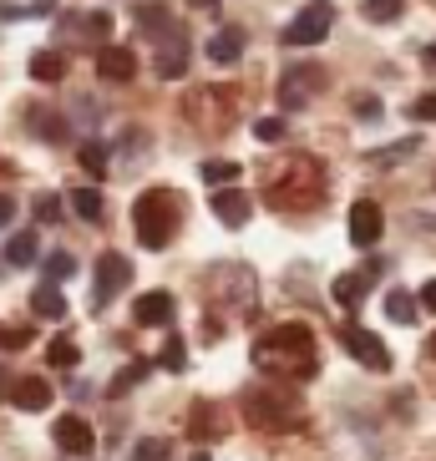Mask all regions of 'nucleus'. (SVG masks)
I'll list each match as a JSON object with an SVG mask.
<instances>
[{
	"instance_id": "obj_1",
	"label": "nucleus",
	"mask_w": 436,
	"mask_h": 461,
	"mask_svg": "<svg viewBox=\"0 0 436 461\" xmlns=\"http://www.w3.org/2000/svg\"><path fill=\"white\" fill-rule=\"evenodd\" d=\"M254 366L274 380H310L320 370L314 330L310 325H274L269 335L254 339Z\"/></svg>"
},
{
	"instance_id": "obj_2",
	"label": "nucleus",
	"mask_w": 436,
	"mask_h": 461,
	"mask_svg": "<svg viewBox=\"0 0 436 461\" xmlns=\"http://www.w3.org/2000/svg\"><path fill=\"white\" fill-rule=\"evenodd\" d=\"M264 203L274 213H310V208H320L325 203V163L310 158V152L285 158V167L264 183Z\"/></svg>"
},
{
	"instance_id": "obj_3",
	"label": "nucleus",
	"mask_w": 436,
	"mask_h": 461,
	"mask_svg": "<svg viewBox=\"0 0 436 461\" xmlns=\"http://www.w3.org/2000/svg\"><path fill=\"white\" fill-rule=\"evenodd\" d=\"M132 229L142 249H168L183 229V198L173 188H148L132 203Z\"/></svg>"
},
{
	"instance_id": "obj_4",
	"label": "nucleus",
	"mask_w": 436,
	"mask_h": 461,
	"mask_svg": "<svg viewBox=\"0 0 436 461\" xmlns=\"http://www.w3.org/2000/svg\"><path fill=\"white\" fill-rule=\"evenodd\" d=\"M204 299H208V310L254 314V304H259V279H254L249 264H208L204 269Z\"/></svg>"
},
{
	"instance_id": "obj_5",
	"label": "nucleus",
	"mask_w": 436,
	"mask_h": 461,
	"mask_svg": "<svg viewBox=\"0 0 436 461\" xmlns=\"http://www.w3.org/2000/svg\"><path fill=\"white\" fill-rule=\"evenodd\" d=\"M244 420L254 431H300L304 406H300V395L285 391L279 380H274V385H249L244 391Z\"/></svg>"
},
{
	"instance_id": "obj_6",
	"label": "nucleus",
	"mask_w": 436,
	"mask_h": 461,
	"mask_svg": "<svg viewBox=\"0 0 436 461\" xmlns=\"http://www.w3.org/2000/svg\"><path fill=\"white\" fill-rule=\"evenodd\" d=\"M239 112H244L239 86H198L193 96H183V117H188L198 132H208V137L229 132V127L239 122Z\"/></svg>"
},
{
	"instance_id": "obj_7",
	"label": "nucleus",
	"mask_w": 436,
	"mask_h": 461,
	"mask_svg": "<svg viewBox=\"0 0 436 461\" xmlns=\"http://www.w3.org/2000/svg\"><path fill=\"white\" fill-rule=\"evenodd\" d=\"M330 86V77H325V67H314V61H295V67L279 77V107L285 112H300V107H310V96H320Z\"/></svg>"
},
{
	"instance_id": "obj_8",
	"label": "nucleus",
	"mask_w": 436,
	"mask_h": 461,
	"mask_svg": "<svg viewBox=\"0 0 436 461\" xmlns=\"http://www.w3.org/2000/svg\"><path fill=\"white\" fill-rule=\"evenodd\" d=\"M56 36L67 46H107V36H112V15H102V11H67L61 21H56Z\"/></svg>"
},
{
	"instance_id": "obj_9",
	"label": "nucleus",
	"mask_w": 436,
	"mask_h": 461,
	"mask_svg": "<svg viewBox=\"0 0 436 461\" xmlns=\"http://www.w3.org/2000/svg\"><path fill=\"white\" fill-rule=\"evenodd\" d=\"M330 26H335V5L330 0H310L285 26V46H320L330 36Z\"/></svg>"
},
{
	"instance_id": "obj_10",
	"label": "nucleus",
	"mask_w": 436,
	"mask_h": 461,
	"mask_svg": "<svg viewBox=\"0 0 436 461\" xmlns=\"http://www.w3.org/2000/svg\"><path fill=\"white\" fill-rule=\"evenodd\" d=\"M132 285V258L117 254V249H107V254L96 258V289H92V304L102 310V304H112V294H123V289Z\"/></svg>"
},
{
	"instance_id": "obj_11",
	"label": "nucleus",
	"mask_w": 436,
	"mask_h": 461,
	"mask_svg": "<svg viewBox=\"0 0 436 461\" xmlns=\"http://www.w3.org/2000/svg\"><path fill=\"white\" fill-rule=\"evenodd\" d=\"M341 345L360 360L366 370H391V350L381 345V335H370L366 325H341Z\"/></svg>"
},
{
	"instance_id": "obj_12",
	"label": "nucleus",
	"mask_w": 436,
	"mask_h": 461,
	"mask_svg": "<svg viewBox=\"0 0 436 461\" xmlns=\"http://www.w3.org/2000/svg\"><path fill=\"white\" fill-rule=\"evenodd\" d=\"M188 31L173 26L168 36H158V77L163 82H177V77H188Z\"/></svg>"
},
{
	"instance_id": "obj_13",
	"label": "nucleus",
	"mask_w": 436,
	"mask_h": 461,
	"mask_svg": "<svg viewBox=\"0 0 436 461\" xmlns=\"http://www.w3.org/2000/svg\"><path fill=\"white\" fill-rule=\"evenodd\" d=\"M381 233H386V213L376 198H360V203L350 208V244L355 249H376L381 244Z\"/></svg>"
},
{
	"instance_id": "obj_14",
	"label": "nucleus",
	"mask_w": 436,
	"mask_h": 461,
	"mask_svg": "<svg viewBox=\"0 0 436 461\" xmlns=\"http://www.w3.org/2000/svg\"><path fill=\"white\" fill-rule=\"evenodd\" d=\"M51 436H56V451H67V456H92V447H96L92 420H82V416H61L51 426Z\"/></svg>"
},
{
	"instance_id": "obj_15",
	"label": "nucleus",
	"mask_w": 436,
	"mask_h": 461,
	"mask_svg": "<svg viewBox=\"0 0 436 461\" xmlns=\"http://www.w3.org/2000/svg\"><path fill=\"white\" fill-rule=\"evenodd\" d=\"M244 46H249L244 26H218L213 36H208L204 56H208V61H218V67H233V61L244 56Z\"/></svg>"
},
{
	"instance_id": "obj_16",
	"label": "nucleus",
	"mask_w": 436,
	"mask_h": 461,
	"mask_svg": "<svg viewBox=\"0 0 436 461\" xmlns=\"http://www.w3.org/2000/svg\"><path fill=\"white\" fill-rule=\"evenodd\" d=\"M249 213H254V198H249L244 188H218V193H213V218H218V223L244 229Z\"/></svg>"
},
{
	"instance_id": "obj_17",
	"label": "nucleus",
	"mask_w": 436,
	"mask_h": 461,
	"mask_svg": "<svg viewBox=\"0 0 436 461\" xmlns=\"http://www.w3.org/2000/svg\"><path fill=\"white\" fill-rule=\"evenodd\" d=\"M96 77H102V82H132L137 56L127 51V46H102V51H96Z\"/></svg>"
},
{
	"instance_id": "obj_18",
	"label": "nucleus",
	"mask_w": 436,
	"mask_h": 461,
	"mask_svg": "<svg viewBox=\"0 0 436 461\" xmlns=\"http://www.w3.org/2000/svg\"><path fill=\"white\" fill-rule=\"evenodd\" d=\"M11 406L15 411H46L51 406V380H41V375L11 380Z\"/></svg>"
},
{
	"instance_id": "obj_19",
	"label": "nucleus",
	"mask_w": 436,
	"mask_h": 461,
	"mask_svg": "<svg viewBox=\"0 0 436 461\" xmlns=\"http://www.w3.org/2000/svg\"><path fill=\"white\" fill-rule=\"evenodd\" d=\"M188 431H193V441H218V436L229 431V420H223V411H218L213 401H193Z\"/></svg>"
},
{
	"instance_id": "obj_20",
	"label": "nucleus",
	"mask_w": 436,
	"mask_h": 461,
	"mask_svg": "<svg viewBox=\"0 0 436 461\" xmlns=\"http://www.w3.org/2000/svg\"><path fill=\"white\" fill-rule=\"evenodd\" d=\"M132 320H137V325H148V330L173 325V294H168V289H152V294H142V299L132 304Z\"/></svg>"
},
{
	"instance_id": "obj_21",
	"label": "nucleus",
	"mask_w": 436,
	"mask_h": 461,
	"mask_svg": "<svg viewBox=\"0 0 436 461\" xmlns=\"http://www.w3.org/2000/svg\"><path fill=\"white\" fill-rule=\"evenodd\" d=\"M26 127H31V132H36V137H41V142H67V122H61V117H56V112L51 107H31L26 112Z\"/></svg>"
},
{
	"instance_id": "obj_22",
	"label": "nucleus",
	"mask_w": 436,
	"mask_h": 461,
	"mask_svg": "<svg viewBox=\"0 0 436 461\" xmlns=\"http://www.w3.org/2000/svg\"><path fill=\"white\" fill-rule=\"evenodd\" d=\"M370 274H376V264H370L366 274H341V279H335V289H330V294L341 299L345 310H355V304L366 299V289H370Z\"/></svg>"
},
{
	"instance_id": "obj_23",
	"label": "nucleus",
	"mask_w": 436,
	"mask_h": 461,
	"mask_svg": "<svg viewBox=\"0 0 436 461\" xmlns=\"http://www.w3.org/2000/svg\"><path fill=\"white\" fill-rule=\"evenodd\" d=\"M173 26H177V21L168 15V5H163V0H158V5H142V11H137V31H142L148 41H158V36H168Z\"/></svg>"
},
{
	"instance_id": "obj_24",
	"label": "nucleus",
	"mask_w": 436,
	"mask_h": 461,
	"mask_svg": "<svg viewBox=\"0 0 436 461\" xmlns=\"http://www.w3.org/2000/svg\"><path fill=\"white\" fill-rule=\"evenodd\" d=\"M31 310H36V320H67V299H61V289H56V285H36Z\"/></svg>"
},
{
	"instance_id": "obj_25",
	"label": "nucleus",
	"mask_w": 436,
	"mask_h": 461,
	"mask_svg": "<svg viewBox=\"0 0 436 461\" xmlns=\"http://www.w3.org/2000/svg\"><path fill=\"white\" fill-rule=\"evenodd\" d=\"M67 208L82 218V223H102V213H107V203H102V193H96V188H77L67 198Z\"/></svg>"
},
{
	"instance_id": "obj_26",
	"label": "nucleus",
	"mask_w": 436,
	"mask_h": 461,
	"mask_svg": "<svg viewBox=\"0 0 436 461\" xmlns=\"http://www.w3.org/2000/svg\"><path fill=\"white\" fill-rule=\"evenodd\" d=\"M36 229H21L11 233V244H5V264H15V269H26V264H36Z\"/></svg>"
},
{
	"instance_id": "obj_27",
	"label": "nucleus",
	"mask_w": 436,
	"mask_h": 461,
	"mask_svg": "<svg viewBox=\"0 0 436 461\" xmlns=\"http://www.w3.org/2000/svg\"><path fill=\"white\" fill-rule=\"evenodd\" d=\"M31 77H36V82H61V77H67V56L61 51H36L31 56Z\"/></svg>"
},
{
	"instance_id": "obj_28",
	"label": "nucleus",
	"mask_w": 436,
	"mask_h": 461,
	"mask_svg": "<svg viewBox=\"0 0 436 461\" xmlns=\"http://www.w3.org/2000/svg\"><path fill=\"white\" fill-rule=\"evenodd\" d=\"M198 177H204V183H213V188H229V183H239V177H244V167L223 163V158H208V163L198 167Z\"/></svg>"
},
{
	"instance_id": "obj_29",
	"label": "nucleus",
	"mask_w": 436,
	"mask_h": 461,
	"mask_svg": "<svg viewBox=\"0 0 436 461\" xmlns=\"http://www.w3.org/2000/svg\"><path fill=\"white\" fill-rule=\"evenodd\" d=\"M82 360V350H77V339L71 335H56L51 345H46V366H56V370H71Z\"/></svg>"
},
{
	"instance_id": "obj_30",
	"label": "nucleus",
	"mask_w": 436,
	"mask_h": 461,
	"mask_svg": "<svg viewBox=\"0 0 436 461\" xmlns=\"http://www.w3.org/2000/svg\"><path fill=\"white\" fill-rule=\"evenodd\" d=\"M77 158H82V167H86L92 177H107V142H96V137H86Z\"/></svg>"
},
{
	"instance_id": "obj_31",
	"label": "nucleus",
	"mask_w": 436,
	"mask_h": 461,
	"mask_svg": "<svg viewBox=\"0 0 436 461\" xmlns=\"http://www.w3.org/2000/svg\"><path fill=\"white\" fill-rule=\"evenodd\" d=\"M416 148H422V137H406V142H395V148L370 152V163H376V167H395V163H406V158H411Z\"/></svg>"
},
{
	"instance_id": "obj_32",
	"label": "nucleus",
	"mask_w": 436,
	"mask_h": 461,
	"mask_svg": "<svg viewBox=\"0 0 436 461\" xmlns=\"http://www.w3.org/2000/svg\"><path fill=\"white\" fill-rule=\"evenodd\" d=\"M386 314H391L395 325H411V320H416V299H411L406 289H391V294H386Z\"/></svg>"
},
{
	"instance_id": "obj_33",
	"label": "nucleus",
	"mask_w": 436,
	"mask_h": 461,
	"mask_svg": "<svg viewBox=\"0 0 436 461\" xmlns=\"http://www.w3.org/2000/svg\"><path fill=\"white\" fill-rule=\"evenodd\" d=\"M67 218V198L61 193H36V223H61Z\"/></svg>"
},
{
	"instance_id": "obj_34",
	"label": "nucleus",
	"mask_w": 436,
	"mask_h": 461,
	"mask_svg": "<svg viewBox=\"0 0 436 461\" xmlns=\"http://www.w3.org/2000/svg\"><path fill=\"white\" fill-rule=\"evenodd\" d=\"M401 11H406V0H366V21H376V26L401 21Z\"/></svg>"
},
{
	"instance_id": "obj_35",
	"label": "nucleus",
	"mask_w": 436,
	"mask_h": 461,
	"mask_svg": "<svg viewBox=\"0 0 436 461\" xmlns=\"http://www.w3.org/2000/svg\"><path fill=\"white\" fill-rule=\"evenodd\" d=\"M132 461H173V441H163V436H148V441H137Z\"/></svg>"
},
{
	"instance_id": "obj_36",
	"label": "nucleus",
	"mask_w": 436,
	"mask_h": 461,
	"mask_svg": "<svg viewBox=\"0 0 436 461\" xmlns=\"http://www.w3.org/2000/svg\"><path fill=\"white\" fill-rule=\"evenodd\" d=\"M71 274H77V258L71 254H46V285H61Z\"/></svg>"
},
{
	"instance_id": "obj_37",
	"label": "nucleus",
	"mask_w": 436,
	"mask_h": 461,
	"mask_svg": "<svg viewBox=\"0 0 436 461\" xmlns=\"http://www.w3.org/2000/svg\"><path fill=\"white\" fill-rule=\"evenodd\" d=\"M148 370H152L148 360H132V366H127L123 375H112V385H107V391H112V395H123V391H132V385H137V380H142V375H148Z\"/></svg>"
},
{
	"instance_id": "obj_38",
	"label": "nucleus",
	"mask_w": 436,
	"mask_h": 461,
	"mask_svg": "<svg viewBox=\"0 0 436 461\" xmlns=\"http://www.w3.org/2000/svg\"><path fill=\"white\" fill-rule=\"evenodd\" d=\"M31 345V325H0V350H21Z\"/></svg>"
},
{
	"instance_id": "obj_39",
	"label": "nucleus",
	"mask_w": 436,
	"mask_h": 461,
	"mask_svg": "<svg viewBox=\"0 0 436 461\" xmlns=\"http://www.w3.org/2000/svg\"><path fill=\"white\" fill-rule=\"evenodd\" d=\"M188 366V350H183V339L177 335H168V345H163V370H183Z\"/></svg>"
},
{
	"instance_id": "obj_40",
	"label": "nucleus",
	"mask_w": 436,
	"mask_h": 461,
	"mask_svg": "<svg viewBox=\"0 0 436 461\" xmlns=\"http://www.w3.org/2000/svg\"><path fill=\"white\" fill-rule=\"evenodd\" d=\"M254 137H259V142H279V137H289L285 117H259V122H254Z\"/></svg>"
},
{
	"instance_id": "obj_41",
	"label": "nucleus",
	"mask_w": 436,
	"mask_h": 461,
	"mask_svg": "<svg viewBox=\"0 0 436 461\" xmlns=\"http://www.w3.org/2000/svg\"><path fill=\"white\" fill-rule=\"evenodd\" d=\"M411 117H416V122H436V92L416 96V102H411Z\"/></svg>"
},
{
	"instance_id": "obj_42",
	"label": "nucleus",
	"mask_w": 436,
	"mask_h": 461,
	"mask_svg": "<svg viewBox=\"0 0 436 461\" xmlns=\"http://www.w3.org/2000/svg\"><path fill=\"white\" fill-rule=\"evenodd\" d=\"M355 112H360V117H381V102H376V96H355Z\"/></svg>"
},
{
	"instance_id": "obj_43",
	"label": "nucleus",
	"mask_w": 436,
	"mask_h": 461,
	"mask_svg": "<svg viewBox=\"0 0 436 461\" xmlns=\"http://www.w3.org/2000/svg\"><path fill=\"white\" fill-rule=\"evenodd\" d=\"M11 218H15V198H11V193H0V229H5Z\"/></svg>"
},
{
	"instance_id": "obj_44",
	"label": "nucleus",
	"mask_w": 436,
	"mask_h": 461,
	"mask_svg": "<svg viewBox=\"0 0 436 461\" xmlns=\"http://www.w3.org/2000/svg\"><path fill=\"white\" fill-rule=\"evenodd\" d=\"M422 310L436 314V279H426V285H422Z\"/></svg>"
},
{
	"instance_id": "obj_45",
	"label": "nucleus",
	"mask_w": 436,
	"mask_h": 461,
	"mask_svg": "<svg viewBox=\"0 0 436 461\" xmlns=\"http://www.w3.org/2000/svg\"><path fill=\"white\" fill-rule=\"evenodd\" d=\"M422 67H426V71H436V41H431V46H426V51H422Z\"/></svg>"
},
{
	"instance_id": "obj_46",
	"label": "nucleus",
	"mask_w": 436,
	"mask_h": 461,
	"mask_svg": "<svg viewBox=\"0 0 436 461\" xmlns=\"http://www.w3.org/2000/svg\"><path fill=\"white\" fill-rule=\"evenodd\" d=\"M193 11H218V0H188Z\"/></svg>"
},
{
	"instance_id": "obj_47",
	"label": "nucleus",
	"mask_w": 436,
	"mask_h": 461,
	"mask_svg": "<svg viewBox=\"0 0 436 461\" xmlns=\"http://www.w3.org/2000/svg\"><path fill=\"white\" fill-rule=\"evenodd\" d=\"M193 461H208V456H204V451H198V456H193Z\"/></svg>"
},
{
	"instance_id": "obj_48",
	"label": "nucleus",
	"mask_w": 436,
	"mask_h": 461,
	"mask_svg": "<svg viewBox=\"0 0 436 461\" xmlns=\"http://www.w3.org/2000/svg\"><path fill=\"white\" fill-rule=\"evenodd\" d=\"M431 355H436V335H431Z\"/></svg>"
}]
</instances>
